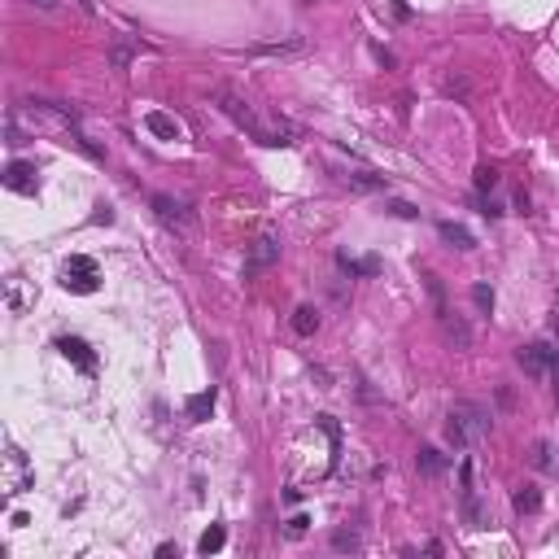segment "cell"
<instances>
[{
  "label": "cell",
  "mask_w": 559,
  "mask_h": 559,
  "mask_svg": "<svg viewBox=\"0 0 559 559\" xmlns=\"http://www.w3.org/2000/svg\"><path fill=\"white\" fill-rule=\"evenodd\" d=\"M490 428H494V411H490V406H480V402H454L450 406L446 437H450L454 450H468L476 442H485Z\"/></svg>",
  "instance_id": "cell-2"
},
{
  "label": "cell",
  "mask_w": 559,
  "mask_h": 559,
  "mask_svg": "<svg viewBox=\"0 0 559 559\" xmlns=\"http://www.w3.org/2000/svg\"><path fill=\"white\" fill-rule=\"evenodd\" d=\"M442 328H446V337L454 341V350H468V345H472V328H468L459 315H450V311H446V315H442Z\"/></svg>",
  "instance_id": "cell-19"
},
{
  "label": "cell",
  "mask_w": 559,
  "mask_h": 559,
  "mask_svg": "<svg viewBox=\"0 0 559 559\" xmlns=\"http://www.w3.org/2000/svg\"><path fill=\"white\" fill-rule=\"evenodd\" d=\"M385 210H389V214H398V219H420V210L411 206V201H398V197H393V201H385Z\"/></svg>",
  "instance_id": "cell-28"
},
{
  "label": "cell",
  "mask_w": 559,
  "mask_h": 559,
  "mask_svg": "<svg viewBox=\"0 0 559 559\" xmlns=\"http://www.w3.org/2000/svg\"><path fill=\"white\" fill-rule=\"evenodd\" d=\"M437 236L450 245V249H459V253H468V249H476V236L468 232L463 223H454V219H442L437 223Z\"/></svg>",
  "instance_id": "cell-13"
},
{
  "label": "cell",
  "mask_w": 559,
  "mask_h": 559,
  "mask_svg": "<svg viewBox=\"0 0 559 559\" xmlns=\"http://www.w3.org/2000/svg\"><path fill=\"white\" fill-rule=\"evenodd\" d=\"M516 512H520V516L542 512V490H538V485H520V490H516Z\"/></svg>",
  "instance_id": "cell-22"
},
{
  "label": "cell",
  "mask_w": 559,
  "mask_h": 559,
  "mask_svg": "<svg viewBox=\"0 0 559 559\" xmlns=\"http://www.w3.org/2000/svg\"><path fill=\"white\" fill-rule=\"evenodd\" d=\"M315 424L328 433V442H333V454H337V450H341V428H337V420H333V415H315Z\"/></svg>",
  "instance_id": "cell-27"
},
{
  "label": "cell",
  "mask_w": 559,
  "mask_h": 559,
  "mask_svg": "<svg viewBox=\"0 0 559 559\" xmlns=\"http://www.w3.org/2000/svg\"><path fill=\"white\" fill-rule=\"evenodd\" d=\"M415 468H420V476H446L450 459H446L437 446H420V450H415Z\"/></svg>",
  "instance_id": "cell-15"
},
{
  "label": "cell",
  "mask_w": 559,
  "mask_h": 559,
  "mask_svg": "<svg viewBox=\"0 0 559 559\" xmlns=\"http://www.w3.org/2000/svg\"><path fill=\"white\" fill-rule=\"evenodd\" d=\"M79 9H83V13H96V5H92V0H79Z\"/></svg>",
  "instance_id": "cell-36"
},
{
  "label": "cell",
  "mask_w": 559,
  "mask_h": 559,
  "mask_svg": "<svg viewBox=\"0 0 559 559\" xmlns=\"http://www.w3.org/2000/svg\"><path fill=\"white\" fill-rule=\"evenodd\" d=\"M53 345L62 350V359H70L74 367H79V371H88V376L96 371V354H92V345H88L83 337H57Z\"/></svg>",
  "instance_id": "cell-7"
},
{
  "label": "cell",
  "mask_w": 559,
  "mask_h": 559,
  "mask_svg": "<svg viewBox=\"0 0 559 559\" xmlns=\"http://www.w3.org/2000/svg\"><path fill=\"white\" fill-rule=\"evenodd\" d=\"M140 53V44L136 40H127V35H114V44H110V66L114 70H127L132 66V57Z\"/></svg>",
  "instance_id": "cell-17"
},
{
  "label": "cell",
  "mask_w": 559,
  "mask_h": 559,
  "mask_svg": "<svg viewBox=\"0 0 559 559\" xmlns=\"http://www.w3.org/2000/svg\"><path fill=\"white\" fill-rule=\"evenodd\" d=\"M463 520H468V529H490V507L480 502V494L472 485H463Z\"/></svg>",
  "instance_id": "cell-14"
},
{
  "label": "cell",
  "mask_w": 559,
  "mask_h": 559,
  "mask_svg": "<svg viewBox=\"0 0 559 559\" xmlns=\"http://www.w3.org/2000/svg\"><path fill=\"white\" fill-rule=\"evenodd\" d=\"M306 40L301 35H289V40H263V44H249V57H289V53H301Z\"/></svg>",
  "instance_id": "cell-12"
},
{
  "label": "cell",
  "mask_w": 559,
  "mask_h": 559,
  "mask_svg": "<svg viewBox=\"0 0 559 559\" xmlns=\"http://www.w3.org/2000/svg\"><path fill=\"white\" fill-rule=\"evenodd\" d=\"M210 96H214V105H219L227 118H232V122L241 127V132H249L258 144H267V149H289V144H293V127H289V122L267 127L258 114H253V105H249V100H245L241 92H232V88H214Z\"/></svg>",
  "instance_id": "cell-1"
},
{
  "label": "cell",
  "mask_w": 559,
  "mask_h": 559,
  "mask_svg": "<svg viewBox=\"0 0 559 559\" xmlns=\"http://www.w3.org/2000/svg\"><path fill=\"white\" fill-rule=\"evenodd\" d=\"M363 538H359V529H337L333 533V551H359Z\"/></svg>",
  "instance_id": "cell-25"
},
{
  "label": "cell",
  "mask_w": 559,
  "mask_h": 559,
  "mask_svg": "<svg viewBox=\"0 0 559 559\" xmlns=\"http://www.w3.org/2000/svg\"><path fill=\"white\" fill-rule=\"evenodd\" d=\"M306 529H311V516H301V512L284 520V533H289V538H301V533H306Z\"/></svg>",
  "instance_id": "cell-29"
},
{
  "label": "cell",
  "mask_w": 559,
  "mask_h": 559,
  "mask_svg": "<svg viewBox=\"0 0 559 559\" xmlns=\"http://www.w3.org/2000/svg\"><path fill=\"white\" fill-rule=\"evenodd\" d=\"M184 411H188V420H192V424H206V420H210V411H214V389H201V393H192Z\"/></svg>",
  "instance_id": "cell-18"
},
{
  "label": "cell",
  "mask_w": 559,
  "mask_h": 559,
  "mask_svg": "<svg viewBox=\"0 0 559 559\" xmlns=\"http://www.w3.org/2000/svg\"><path fill=\"white\" fill-rule=\"evenodd\" d=\"M446 92L463 100V96H468V79H450V83H446Z\"/></svg>",
  "instance_id": "cell-30"
},
{
  "label": "cell",
  "mask_w": 559,
  "mask_h": 559,
  "mask_svg": "<svg viewBox=\"0 0 559 559\" xmlns=\"http://www.w3.org/2000/svg\"><path fill=\"white\" fill-rule=\"evenodd\" d=\"M551 380H555V402H559V359H555V367H551Z\"/></svg>",
  "instance_id": "cell-34"
},
{
  "label": "cell",
  "mask_w": 559,
  "mask_h": 559,
  "mask_svg": "<svg viewBox=\"0 0 559 559\" xmlns=\"http://www.w3.org/2000/svg\"><path fill=\"white\" fill-rule=\"evenodd\" d=\"M529 463L533 468H538V472H555V446L551 442H533V450H529Z\"/></svg>",
  "instance_id": "cell-21"
},
{
  "label": "cell",
  "mask_w": 559,
  "mask_h": 559,
  "mask_svg": "<svg viewBox=\"0 0 559 559\" xmlns=\"http://www.w3.org/2000/svg\"><path fill=\"white\" fill-rule=\"evenodd\" d=\"M5 188L22 192V197H35L40 180H35V162H9L5 166Z\"/></svg>",
  "instance_id": "cell-8"
},
{
  "label": "cell",
  "mask_w": 559,
  "mask_h": 559,
  "mask_svg": "<svg viewBox=\"0 0 559 559\" xmlns=\"http://www.w3.org/2000/svg\"><path fill=\"white\" fill-rule=\"evenodd\" d=\"M311 376H315V380H319V389H333V376H328V371H323V367H315V371H311Z\"/></svg>",
  "instance_id": "cell-32"
},
{
  "label": "cell",
  "mask_w": 559,
  "mask_h": 559,
  "mask_svg": "<svg viewBox=\"0 0 559 559\" xmlns=\"http://www.w3.org/2000/svg\"><path fill=\"white\" fill-rule=\"evenodd\" d=\"M223 542H227V529H223V524H210L206 533H201L197 551H201V555H214V551H223Z\"/></svg>",
  "instance_id": "cell-23"
},
{
  "label": "cell",
  "mask_w": 559,
  "mask_h": 559,
  "mask_svg": "<svg viewBox=\"0 0 559 559\" xmlns=\"http://www.w3.org/2000/svg\"><path fill=\"white\" fill-rule=\"evenodd\" d=\"M62 289H70V293H96L100 289L96 258H88V253H70V263L62 267Z\"/></svg>",
  "instance_id": "cell-3"
},
{
  "label": "cell",
  "mask_w": 559,
  "mask_h": 559,
  "mask_svg": "<svg viewBox=\"0 0 559 559\" xmlns=\"http://www.w3.org/2000/svg\"><path fill=\"white\" fill-rule=\"evenodd\" d=\"M144 127L154 132L158 140H184V127H180V118L175 114H166V110H149L144 114Z\"/></svg>",
  "instance_id": "cell-11"
},
{
  "label": "cell",
  "mask_w": 559,
  "mask_h": 559,
  "mask_svg": "<svg viewBox=\"0 0 559 559\" xmlns=\"http://www.w3.org/2000/svg\"><path fill=\"white\" fill-rule=\"evenodd\" d=\"M158 555H162V559H171V555H180V546H175V542H162V546H158Z\"/></svg>",
  "instance_id": "cell-33"
},
{
  "label": "cell",
  "mask_w": 559,
  "mask_h": 559,
  "mask_svg": "<svg viewBox=\"0 0 559 559\" xmlns=\"http://www.w3.org/2000/svg\"><path fill=\"white\" fill-rule=\"evenodd\" d=\"M35 9H57V0H31Z\"/></svg>",
  "instance_id": "cell-35"
},
{
  "label": "cell",
  "mask_w": 559,
  "mask_h": 559,
  "mask_svg": "<svg viewBox=\"0 0 559 559\" xmlns=\"http://www.w3.org/2000/svg\"><path fill=\"white\" fill-rule=\"evenodd\" d=\"M337 175H341V184L359 188V192H380V188H389L385 175H371V171H337Z\"/></svg>",
  "instance_id": "cell-16"
},
{
  "label": "cell",
  "mask_w": 559,
  "mask_h": 559,
  "mask_svg": "<svg viewBox=\"0 0 559 559\" xmlns=\"http://www.w3.org/2000/svg\"><path fill=\"white\" fill-rule=\"evenodd\" d=\"M555 359H559V350H555V345H546V341H533V345H520V350H516V363H520L533 380L551 376Z\"/></svg>",
  "instance_id": "cell-5"
},
{
  "label": "cell",
  "mask_w": 559,
  "mask_h": 559,
  "mask_svg": "<svg viewBox=\"0 0 559 559\" xmlns=\"http://www.w3.org/2000/svg\"><path fill=\"white\" fill-rule=\"evenodd\" d=\"M280 263V236H271V232H263L258 241L249 245V253H245V280H253V275H263V271H271Z\"/></svg>",
  "instance_id": "cell-4"
},
{
  "label": "cell",
  "mask_w": 559,
  "mask_h": 559,
  "mask_svg": "<svg viewBox=\"0 0 559 559\" xmlns=\"http://www.w3.org/2000/svg\"><path fill=\"white\" fill-rule=\"evenodd\" d=\"M337 267H341L350 280H371V275H380V258H376V253H367V258H354L350 249H337Z\"/></svg>",
  "instance_id": "cell-9"
},
{
  "label": "cell",
  "mask_w": 559,
  "mask_h": 559,
  "mask_svg": "<svg viewBox=\"0 0 559 559\" xmlns=\"http://www.w3.org/2000/svg\"><path fill=\"white\" fill-rule=\"evenodd\" d=\"M293 333L297 337H315L319 333V311L315 306H297L293 311Z\"/></svg>",
  "instance_id": "cell-20"
},
{
  "label": "cell",
  "mask_w": 559,
  "mask_h": 559,
  "mask_svg": "<svg viewBox=\"0 0 559 559\" xmlns=\"http://www.w3.org/2000/svg\"><path fill=\"white\" fill-rule=\"evenodd\" d=\"M31 480H35V472L27 463V454H22L18 446H9L5 450V480H0V490H5V494H22V490H31Z\"/></svg>",
  "instance_id": "cell-6"
},
{
  "label": "cell",
  "mask_w": 559,
  "mask_h": 559,
  "mask_svg": "<svg viewBox=\"0 0 559 559\" xmlns=\"http://www.w3.org/2000/svg\"><path fill=\"white\" fill-rule=\"evenodd\" d=\"M389 9H393V18H402V22L411 18V5H406V0H389Z\"/></svg>",
  "instance_id": "cell-31"
},
{
  "label": "cell",
  "mask_w": 559,
  "mask_h": 559,
  "mask_svg": "<svg viewBox=\"0 0 559 559\" xmlns=\"http://www.w3.org/2000/svg\"><path fill=\"white\" fill-rule=\"evenodd\" d=\"M472 184H476V192H494L498 188V166H476Z\"/></svg>",
  "instance_id": "cell-24"
},
{
  "label": "cell",
  "mask_w": 559,
  "mask_h": 559,
  "mask_svg": "<svg viewBox=\"0 0 559 559\" xmlns=\"http://www.w3.org/2000/svg\"><path fill=\"white\" fill-rule=\"evenodd\" d=\"M472 301H476L480 315H490V311H494V289H490V284H472Z\"/></svg>",
  "instance_id": "cell-26"
},
{
  "label": "cell",
  "mask_w": 559,
  "mask_h": 559,
  "mask_svg": "<svg viewBox=\"0 0 559 559\" xmlns=\"http://www.w3.org/2000/svg\"><path fill=\"white\" fill-rule=\"evenodd\" d=\"M149 206H154V214H158L166 227H184V223H188V206H184V201H175L171 192H154V201H149Z\"/></svg>",
  "instance_id": "cell-10"
}]
</instances>
